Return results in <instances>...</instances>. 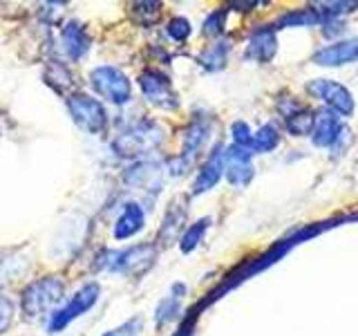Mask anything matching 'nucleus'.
<instances>
[{
  "instance_id": "25",
  "label": "nucleus",
  "mask_w": 358,
  "mask_h": 336,
  "mask_svg": "<svg viewBox=\"0 0 358 336\" xmlns=\"http://www.w3.org/2000/svg\"><path fill=\"white\" fill-rule=\"evenodd\" d=\"M280 146V130L273 123H264V126L253 132V141H251V153H271Z\"/></svg>"
},
{
  "instance_id": "6",
  "label": "nucleus",
  "mask_w": 358,
  "mask_h": 336,
  "mask_svg": "<svg viewBox=\"0 0 358 336\" xmlns=\"http://www.w3.org/2000/svg\"><path fill=\"white\" fill-rule=\"evenodd\" d=\"M67 110L78 128L90 134H103L108 130V112L99 99L76 92L67 99Z\"/></svg>"
},
{
  "instance_id": "32",
  "label": "nucleus",
  "mask_w": 358,
  "mask_h": 336,
  "mask_svg": "<svg viewBox=\"0 0 358 336\" xmlns=\"http://www.w3.org/2000/svg\"><path fill=\"white\" fill-rule=\"evenodd\" d=\"M141 328H143V318L141 316H134V318H130L126 323H121L119 328L108 330L103 336H139Z\"/></svg>"
},
{
  "instance_id": "7",
  "label": "nucleus",
  "mask_w": 358,
  "mask_h": 336,
  "mask_svg": "<svg viewBox=\"0 0 358 336\" xmlns=\"http://www.w3.org/2000/svg\"><path fill=\"white\" fill-rule=\"evenodd\" d=\"M139 88L143 99L148 101L150 106L159 108V110H177L179 108V97L173 88V81L168 78L162 70H143L139 74Z\"/></svg>"
},
{
  "instance_id": "22",
  "label": "nucleus",
  "mask_w": 358,
  "mask_h": 336,
  "mask_svg": "<svg viewBox=\"0 0 358 336\" xmlns=\"http://www.w3.org/2000/svg\"><path fill=\"white\" fill-rule=\"evenodd\" d=\"M45 83L52 85L56 92H67L72 85H74V76H72V70L67 67L65 63L61 61H50L45 65Z\"/></svg>"
},
{
  "instance_id": "28",
  "label": "nucleus",
  "mask_w": 358,
  "mask_h": 336,
  "mask_svg": "<svg viewBox=\"0 0 358 336\" xmlns=\"http://www.w3.org/2000/svg\"><path fill=\"white\" fill-rule=\"evenodd\" d=\"M227 14H229V9H215V11H210V14L206 16L204 20V31L206 36H220V34L224 31V27H227Z\"/></svg>"
},
{
  "instance_id": "23",
  "label": "nucleus",
  "mask_w": 358,
  "mask_h": 336,
  "mask_svg": "<svg viewBox=\"0 0 358 336\" xmlns=\"http://www.w3.org/2000/svg\"><path fill=\"white\" fill-rule=\"evenodd\" d=\"M313 119H316V112L313 110L296 108L294 112H289L285 117V128L289 134H294V137H305V134H311L313 130Z\"/></svg>"
},
{
  "instance_id": "11",
  "label": "nucleus",
  "mask_w": 358,
  "mask_h": 336,
  "mask_svg": "<svg viewBox=\"0 0 358 336\" xmlns=\"http://www.w3.org/2000/svg\"><path fill=\"white\" fill-rule=\"evenodd\" d=\"M213 132V119L208 115H197L193 117V121L188 123L186 130H184V137H182V153L177 157L182 160L188 168L193 166L195 157L204 150V146Z\"/></svg>"
},
{
  "instance_id": "17",
  "label": "nucleus",
  "mask_w": 358,
  "mask_h": 336,
  "mask_svg": "<svg viewBox=\"0 0 358 336\" xmlns=\"http://www.w3.org/2000/svg\"><path fill=\"white\" fill-rule=\"evenodd\" d=\"M145 227V211L137 202H126L121 206L119 218L115 220V227H112V235L115 240H130L137 233H141Z\"/></svg>"
},
{
  "instance_id": "18",
  "label": "nucleus",
  "mask_w": 358,
  "mask_h": 336,
  "mask_svg": "<svg viewBox=\"0 0 358 336\" xmlns=\"http://www.w3.org/2000/svg\"><path fill=\"white\" fill-rule=\"evenodd\" d=\"M90 45H92V41H90V34L83 22H78V20L65 22L61 29V48L67 54V59L81 61L90 52Z\"/></svg>"
},
{
  "instance_id": "15",
  "label": "nucleus",
  "mask_w": 358,
  "mask_h": 336,
  "mask_svg": "<svg viewBox=\"0 0 358 336\" xmlns=\"http://www.w3.org/2000/svg\"><path fill=\"white\" fill-rule=\"evenodd\" d=\"M186 216H188V209H186V202L182 197L173 200L168 204L166 213H164V220H162V227L159 233H157V242L162 246L173 244L175 240L179 242L184 233V224H186Z\"/></svg>"
},
{
  "instance_id": "24",
  "label": "nucleus",
  "mask_w": 358,
  "mask_h": 336,
  "mask_svg": "<svg viewBox=\"0 0 358 336\" xmlns=\"http://www.w3.org/2000/svg\"><path fill=\"white\" fill-rule=\"evenodd\" d=\"M210 218H199L197 222H193L190 227L184 229L182 238H179V251L182 253H193L197 246L201 244V240H204V235L210 227Z\"/></svg>"
},
{
  "instance_id": "20",
  "label": "nucleus",
  "mask_w": 358,
  "mask_h": 336,
  "mask_svg": "<svg viewBox=\"0 0 358 336\" xmlns=\"http://www.w3.org/2000/svg\"><path fill=\"white\" fill-rule=\"evenodd\" d=\"M320 22L324 20L318 14L316 7H302V9H291L287 14H282L275 20V25L280 29H285V27H313V25H320Z\"/></svg>"
},
{
  "instance_id": "16",
  "label": "nucleus",
  "mask_w": 358,
  "mask_h": 336,
  "mask_svg": "<svg viewBox=\"0 0 358 336\" xmlns=\"http://www.w3.org/2000/svg\"><path fill=\"white\" fill-rule=\"evenodd\" d=\"M352 61H358V36L331 43L313 54V63L322 67H341Z\"/></svg>"
},
{
  "instance_id": "5",
  "label": "nucleus",
  "mask_w": 358,
  "mask_h": 336,
  "mask_svg": "<svg viewBox=\"0 0 358 336\" xmlns=\"http://www.w3.org/2000/svg\"><path fill=\"white\" fill-rule=\"evenodd\" d=\"M99 296H101V285L96 283V280H90V283L81 285V287L74 291V296L67 300L63 307H59L56 312L50 314L48 332L50 334L63 332L72 321L81 318L85 312L92 309L96 302H99Z\"/></svg>"
},
{
  "instance_id": "30",
  "label": "nucleus",
  "mask_w": 358,
  "mask_h": 336,
  "mask_svg": "<svg viewBox=\"0 0 358 336\" xmlns=\"http://www.w3.org/2000/svg\"><path fill=\"white\" fill-rule=\"evenodd\" d=\"M231 137H233V144L240 146V148H251L253 130L246 121H235L231 126Z\"/></svg>"
},
{
  "instance_id": "14",
  "label": "nucleus",
  "mask_w": 358,
  "mask_h": 336,
  "mask_svg": "<svg viewBox=\"0 0 358 336\" xmlns=\"http://www.w3.org/2000/svg\"><path fill=\"white\" fill-rule=\"evenodd\" d=\"M278 52V36H275V27L271 25H260L249 34V41H246V52L244 56L249 61L255 63H268Z\"/></svg>"
},
{
  "instance_id": "19",
  "label": "nucleus",
  "mask_w": 358,
  "mask_h": 336,
  "mask_svg": "<svg viewBox=\"0 0 358 336\" xmlns=\"http://www.w3.org/2000/svg\"><path fill=\"white\" fill-rule=\"evenodd\" d=\"M186 285L182 283H175L171 287V294H168L164 300H159V305H157L155 309V323L159 325H168V323H173L179 314H182V298L186 296Z\"/></svg>"
},
{
  "instance_id": "12",
  "label": "nucleus",
  "mask_w": 358,
  "mask_h": 336,
  "mask_svg": "<svg viewBox=\"0 0 358 336\" xmlns=\"http://www.w3.org/2000/svg\"><path fill=\"white\" fill-rule=\"evenodd\" d=\"M343 117H338L331 110H320L316 112V119H313V130H311V141L318 148H334L336 144L341 141L343 134H347V130L343 128Z\"/></svg>"
},
{
  "instance_id": "26",
  "label": "nucleus",
  "mask_w": 358,
  "mask_h": 336,
  "mask_svg": "<svg viewBox=\"0 0 358 336\" xmlns=\"http://www.w3.org/2000/svg\"><path fill=\"white\" fill-rule=\"evenodd\" d=\"M130 14L134 20L139 22V25L150 27L162 16V3H134L130 7Z\"/></svg>"
},
{
  "instance_id": "1",
  "label": "nucleus",
  "mask_w": 358,
  "mask_h": 336,
  "mask_svg": "<svg viewBox=\"0 0 358 336\" xmlns=\"http://www.w3.org/2000/svg\"><path fill=\"white\" fill-rule=\"evenodd\" d=\"M166 141V128L152 119H141L132 123L130 128L119 132L112 139L110 148L121 160H139V157L157 150Z\"/></svg>"
},
{
  "instance_id": "29",
  "label": "nucleus",
  "mask_w": 358,
  "mask_h": 336,
  "mask_svg": "<svg viewBox=\"0 0 358 336\" xmlns=\"http://www.w3.org/2000/svg\"><path fill=\"white\" fill-rule=\"evenodd\" d=\"M356 7H358V3H320V5H316L322 20H336L341 14L356 11Z\"/></svg>"
},
{
  "instance_id": "8",
  "label": "nucleus",
  "mask_w": 358,
  "mask_h": 336,
  "mask_svg": "<svg viewBox=\"0 0 358 336\" xmlns=\"http://www.w3.org/2000/svg\"><path fill=\"white\" fill-rule=\"evenodd\" d=\"M307 92L311 97L320 99L327 110L336 112L338 117H352L354 115V94L343 83L331 81V78H313L307 83Z\"/></svg>"
},
{
  "instance_id": "9",
  "label": "nucleus",
  "mask_w": 358,
  "mask_h": 336,
  "mask_svg": "<svg viewBox=\"0 0 358 336\" xmlns=\"http://www.w3.org/2000/svg\"><path fill=\"white\" fill-rule=\"evenodd\" d=\"M255 175L253 166V153L249 148H240V146H229L224 148V177L235 188H244L251 184Z\"/></svg>"
},
{
  "instance_id": "27",
  "label": "nucleus",
  "mask_w": 358,
  "mask_h": 336,
  "mask_svg": "<svg viewBox=\"0 0 358 336\" xmlns=\"http://www.w3.org/2000/svg\"><path fill=\"white\" fill-rule=\"evenodd\" d=\"M166 34H168V38L175 41V43H186L190 34H193V27H190L188 18L173 16L171 20L166 22Z\"/></svg>"
},
{
  "instance_id": "10",
  "label": "nucleus",
  "mask_w": 358,
  "mask_h": 336,
  "mask_svg": "<svg viewBox=\"0 0 358 336\" xmlns=\"http://www.w3.org/2000/svg\"><path fill=\"white\" fill-rule=\"evenodd\" d=\"M121 179L126 186L143 190V193H159L164 186V168L157 162L139 160L123 171Z\"/></svg>"
},
{
  "instance_id": "13",
  "label": "nucleus",
  "mask_w": 358,
  "mask_h": 336,
  "mask_svg": "<svg viewBox=\"0 0 358 336\" xmlns=\"http://www.w3.org/2000/svg\"><path fill=\"white\" fill-rule=\"evenodd\" d=\"M224 148H227V146L217 144L215 148L208 153V160L201 164L195 182L190 186V195L208 193L210 188L217 186V182L224 177Z\"/></svg>"
},
{
  "instance_id": "33",
  "label": "nucleus",
  "mask_w": 358,
  "mask_h": 336,
  "mask_svg": "<svg viewBox=\"0 0 358 336\" xmlns=\"http://www.w3.org/2000/svg\"><path fill=\"white\" fill-rule=\"evenodd\" d=\"M260 5H262L260 0H255V3H231V7L238 11H251V7H260Z\"/></svg>"
},
{
  "instance_id": "2",
  "label": "nucleus",
  "mask_w": 358,
  "mask_h": 336,
  "mask_svg": "<svg viewBox=\"0 0 358 336\" xmlns=\"http://www.w3.org/2000/svg\"><path fill=\"white\" fill-rule=\"evenodd\" d=\"M157 262V244L152 242H143V244H134L130 249H103L94 258V269H106V272H115L123 274L130 278H139L143 276L148 269Z\"/></svg>"
},
{
  "instance_id": "4",
  "label": "nucleus",
  "mask_w": 358,
  "mask_h": 336,
  "mask_svg": "<svg viewBox=\"0 0 358 336\" xmlns=\"http://www.w3.org/2000/svg\"><path fill=\"white\" fill-rule=\"evenodd\" d=\"M90 88L112 106H126L132 101V81L115 65H99L90 72Z\"/></svg>"
},
{
  "instance_id": "3",
  "label": "nucleus",
  "mask_w": 358,
  "mask_h": 336,
  "mask_svg": "<svg viewBox=\"0 0 358 336\" xmlns=\"http://www.w3.org/2000/svg\"><path fill=\"white\" fill-rule=\"evenodd\" d=\"M65 296V283L59 276H43L29 283L20 294V312L27 321H38L45 314L56 312Z\"/></svg>"
},
{
  "instance_id": "21",
  "label": "nucleus",
  "mask_w": 358,
  "mask_h": 336,
  "mask_svg": "<svg viewBox=\"0 0 358 336\" xmlns=\"http://www.w3.org/2000/svg\"><path fill=\"white\" fill-rule=\"evenodd\" d=\"M229 52H231V41H217L208 45V48L199 54V65L208 72H217L222 70L229 61Z\"/></svg>"
},
{
  "instance_id": "31",
  "label": "nucleus",
  "mask_w": 358,
  "mask_h": 336,
  "mask_svg": "<svg viewBox=\"0 0 358 336\" xmlns=\"http://www.w3.org/2000/svg\"><path fill=\"white\" fill-rule=\"evenodd\" d=\"M14 316H16V305L14 300L9 296L0 294V334L7 332L11 328V323H14Z\"/></svg>"
}]
</instances>
